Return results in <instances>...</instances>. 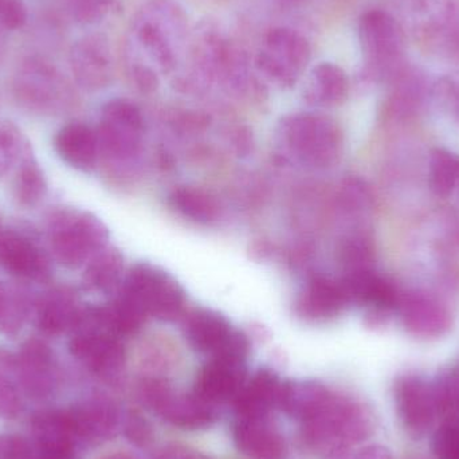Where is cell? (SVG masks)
I'll return each instance as SVG.
<instances>
[{"instance_id": "6da1fadb", "label": "cell", "mask_w": 459, "mask_h": 459, "mask_svg": "<svg viewBox=\"0 0 459 459\" xmlns=\"http://www.w3.org/2000/svg\"><path fill=\"white\" fill-rule=\"evenodd\" d=\"M185 10L177 0H150L134 18L126 39V58L134 82L156 91L160 75L177 69L190 46Z\"/></svg>"}, {"instance_id": "7a4b0ae2", "label": "cell", "mask_w": 459, "mask_h": 459, "mask_svg": "<svg viewBox=\"0 0 459 459\" xmlns=\"http://www.w3.org/2000/svg\"><path fill=\"white\" fill-rule=\"evenodd\" d=\"M374 430L371 414L359 402L332 395L304 422L305 438L313 446L331 450V459L342 457V450L359 444Z\"/></svg>"}, {"instance_id": "3957f363", "label": "cell", "mask_w": 459, "mask_h": 459, "mask_svg": "<svg viewBox=\"0 0 459 459\" xmlns=\"http://www.w3.org/2000/svg\"><path fill=\"white\" fill-rule=\"evenodd\" d=\"M118 299L142 317L163 321L179 317L186 304L182 286L169 273L150 264H137L129 270Z\"/></svg>"}, {"instance_id": "277c9868", "label": "cell", "mask_w": 459, "mask_h": 459, "mask_svg": "<svg viewBox=\"0 0 459 459\" xmlns=\"http://www.w3.org/2000/svg\"><path fill=\"white\" fill-rule=\"evenodd\" d=\"M48 240L56 262L67 269H78L107 247L108 230L89 212L61 210L48 223Z\"/></svg>"}, {"instance_id": "5b68a950", "label": "cell", "mask_w": 459, "mask_h": 459, "mask_svg": "<svg viewBox=\"0 0 459 459\" xmlns=\"http://www.w3.org/2000/svg\"><path fill=\"white\" fill-rule=\"evenodd\" d=\"M13 91L19 104L35 112L58 113L73 101L69 81L46 56H27L19 64Z\"/></svg>"}, {"instance_id": "8992f818", "label": "cell", "mask_w": 459, "mask_h": 459, "mask_svg": "<svg viewBox=\"0 0 459 459\" xmlns=\"http://www.w3.org/2000/svg\"><path fill=\"white\" fill-rule=\"evenodd\" d=\"M312 58L309 40L290 27H274L267 32L256 56L259 72L281 86H293Z\"/></svg>"}, {"instance_id": "52a82bcc", "label": "cell", "mask_w": 459, "mask_h": 459, "mask_svg": "<svg viewBox=\"0 0 459 459\" xmlns=\"http://www.w3.org/2000/svg\"><path fill=\"white\" fill-rule=\"evenodd\" d=\"M2 374L10 377L27 398L34 401L53 398L58 390L56 355L43 340H26Z\"/></svg>"}, {"instance_id": "ba28073f", "label": "cell", "mask_w": 459, "mask_h": 459, "mask_svg": "<svg viewBox=\"0 0 459 459\" xmlns=\"http://www.w3.org/2000/svg\"><path fill=\"white\" fill-rule=\"evenodd\" d=\"M282 134L291 150L302 160L326 166L339 156L342 134L337 124L329 117L312 113H299L286 118Z\"/></svg>"}, {"instance_id": "9c48e42d", "label": "cell", "mask_w": 459, "mask_h": 459, "mask_svg": "<svg viewBox=\"0 0 459 459\" xmlns=\"http://www.w3.org/2000/svg\"><path fill=\"white\" fill-rule=\"evenodd\" d=\"M185 336L199 353L212 359L245 361L248 340L232 328L225 316L212 309H196L186 317Z\"/></svg>"}, {"instance_id": "30bf717a", "label": "cell", "mask_w": 459, "mask_h": 459, "mask_svg": "<svg viewBox=\"0 0 459 459\" xmlns=\"http://www.w3.org/2000/svg\"><path fill=\"white\" fill-rule=\"evenodd\" d=\"M359 39L367 69L371 74H388L395 69L404 48V35L398 22L382 10L364 13L359 22Z\"/></svg>"}, {"instance_id": "8fae6325", "label": "cell", "mask_w": 459, "mask_h": 459, "mask_svg": "<svg viewBox=\"0 0 459 459\" xmlns=\"http://www.w3.org/2000/svg\"><path fill=\"white\" fill-rule=\"evenodd\" d=\"M144 121L139 108L129 100L115 99L104 105L100 120V148L108 155L126 158L139 148Z\"/></svg>"}, {"instance_id": "7c38bea8", "label": "cell", "mask_w": 459, "mask_h": 459, "mask_svg": "<svg viewBox=\"0 0 459 459\" xmlns=\"http://www.w3.org/2000/svg\"><path fill=\"white\" fill-rule=\"evenodd\" d=\"M394 398L404 430L414 438H422L439 415L434 385L415 375H404L394 385Z\"/></svg>"}, {"instance_id": "4fadbf2b", "label": "cell", "mask_w": 459, "mask_h": 459, "mask_svg": "<svg viewBox=\"0 0 459 459\" xmlns=\"http://www.w3.org/2000/svg\"><path fill=\"white\" fill-rule=\"evenodd\" d=\"M69 352L89 371L112 379L124 366V348L118 337L102 329L78 328L72 332Z\"/></svg>"}, {"instance_id": "5bb4252c", "label": "cell", "mask_w": 459, "mask_h": 459, "mask_svg": "<svg viewBox=\"0 0 459 459\" xmlns=\"http://www.w3.org/2000/svg\"><path fill=\"white\" fill-rule=\"evenodd\" d=\"M69 65L75 82L86 91H100L113 77V56L104 34H88L75 40L69 51Z\"/></svg>"}, {"instance_id": "9a60e30c", "label": "cell", "mask_w": 459, "mask_h": 459, "mask_svg": "<svg viewBox=\"0 0 459 459\" xmlns=\"http://www.w3.org/2000/svg\"><path fill=\"white\" fill-rule=\"evenodd\" d=\"M0 266L13 277L48 283L53 277L51 259L30 238L0 230Z\"/></svg>"}, {"instance_id": "2e32d148", "label": "cell", "mask_w": 459, "mask_h": 459, "mask_svg": "<svg viewBox=\"0 0 459 459\" xmlns=\"http://www.w3.org/2000/svg\"><path fill=\"white\" fill-rule=\"evenodd\" d=\"M147 399L159 415L171 425L182 429H204L217 420L215 406L193 395H178L163 385H151Z\"/></svg>"}, {"instance_id": "e0dca14e", "label": "cell", "mask_w": 459, "mask_h": 459, "mask_svg": "<svg viewBox=\"0 0 459 459\" xmlns=\"http://www.w3.org/2000/svg\"><path fill=\"white\" fill-rule=\"evenodd\" d=\"M398 310L404 329L418 339H439L452 329L449 310L428 294H403Z\"/></svg>"}, {"instance_id": "ac0fdd59", "label": "cell", "mask_w": 459, "mask_h": 459, "mask_svg": "<svg viewBox=\"0 0 459 459\" xmlns=\"http://www.w3.org/2000/svg\"><path fill=\"white\" fill-rule=\"evenodd\" d=\"M67 410L80 445L108 441L120 425L117 406L104 396H91Z\"/></svg>"}, {"instance_id": "d6986e66", "label": "cell", "mask_w": 459, "mask_h": 459, "mask_svg": "<svg viewBox=\"0 0 459 459\" xmlns=\"http://www.w3.org/2000/svg\"><path fill=\"white\" fill-rule=\"evenodd\" d=\"M30 428L37 452L75 455L80 442L69 410H40L32 415Z\"/></svg>"}, {"instance_id": "ffe728a7", "label": "cell", "mask_w": 459, "mask_h": 459, "mask_svg": "<svg viewBox=\"0 0 459 459\" xmlns=\"http://www.w3.org/2000/svg\"><path fill=\"white\" fill-rule=\"evenodd\" d=\"M245 375V361L212 359L199 372L194 394L212 406L223 403L237 398L242 390Z\"/></svg>"}, {"instance_id": "44dd1931", "label": "cell", "mask_w": 459, "mask_h": 459, "mask_svg": "<svg viewBox=\"0 0 459 459\" xmlns=\"http://www.w3.org/2000/svg\"><path fill=\"white\" fill-rule=\"evenodd\" d=\"M77 294L67 286H56L40 297L37 304V325L48 336L73 332L80 318Z\"/></svg>"}, {"instance_id": "7402d4cb", "label": "cell", "mask_w": 459, "mask_h": 459, "mask_svg": "<svg viewBox=\"0 0 459 459\" xmlns=\"http://www.w3.org/2000/svg\"><path fill=\"white\" fill-rule=\"evenodd\" d=\"M234 442L243 455L255 459H281L285 441L264 418H237L232 430Z\"/></svg>"}, {"instance_id": "603a6c76", "label": "cell", "mask_w": 459, "mask_h": 459, "mask_svg": "<svg viewBox=\"0 0 459 459\" xmlns=\"http://www.w3.org/2000/svg\"><path fill=\"white\" fill-rule=\"evenodd\" d=\"M59 158L81 172L93 171L99 159L100 143L97 132L83 123H70L59 129L54 139Z\"/></svg>"}, {"instance_id": "cb8c5ba5", "label": "cell", "mask_w": 459, "mask_h": 459, "mask_svg": "<svg viewBox=\"0 0 459 459\" xmlns=\"http://www.w3.org/2000/svg\"><path fill=\"white\" fill-rule=\"evenodd\" d=\"M296 305L301 317L326 320L339 315L348 305V299L342 282L316 277L304 286Z\"/></svg>"}, {"instance_id": "d4e9b609", "label": "cell", "mask_w": 459, "mask_h": 459, "mask_svg": "<svg viewBox=\"0 0 459 459\" xmlns=\"http://www.w3.org/2000/svg\"><path fill=\"white\" fill-rule=\"evenodd\" d=\"M282 383L277 375L262 369L242 387L235 401L237 418H264L278 404Z\"/></svg>"}, {"instance_id": "484cf974", "label": "cell", "mask_w": 459, "mask_h": 459, "mask_svg": "<svg viewBox=\"0 0 459 459\" xmlns=\"http://www.w3.org/2000/svg\"><path fill=\"white\" fill-rule=\"evenodd\" d=\"M348 91L350 81L344 70L332 62H321L310 72L304 97L317 107H336L345 101Z\"/></svg>"}, {"instance_id": "4316f807", "label": "cell", "mask_w": 459, "mask_h": 459, "mask_svg": "<svg viewBox=\"0 0 459 459\" xmlns=\"http://www.w3.org/2000/svg\"><path fill=\"white\" fill-rule=\"evenodd\" d=\"M331 393L320 383H282L278 406L296 420L307 422L328 401Z\"/></svg>"}, {"instance_id": "83f0119b", "label": "cell", "mask_w": 459, "mask_h": 459, "mask_svg": "<svg viewBox=\"0 0 459 459\" xmlns=\"http://www.w3.org/2000/svg\"><path fill=\"white\" fill-rule=\"evenodd\" d=\"M13 198L19 206L32 209L48 193L45 174L32 153L31 145H26L18 160V169L13 185Z\"/></svg>"}, {"instance_id": "f1b7e54d", "label": "cell", "mask_w": 459, "mask_h": 459, "mask_svg": "<svg viewBox=\"0 0 459 459\" xmlns=\"http://www.w3.org/2000/svg\"><path fill=\"white\" fill-rule=\"evenodd\" d=\"M123 267L121 254L107 246L86 264L83 283L89 290L109 294L120 283Z\"/></svg>"}, {"instance_id": "f546056e", "label": "cell", "mask_w": 459, "mask_h": 459, "mask_svg": "<svg viewBox=\"0 0 459 459\" xmlns=\"http://www.w3.org/2000/svg\"><path fill=\"white\" fill-rule=\"evenodd\" d=\"M169 201L180 214L202 225H209L218 217L217 204L204 191L191 187L177 188Z\"/></svg>"}, {"instance_id": "4dcf8cb0", "label": "cell", "mask_w": 459, "mask_h": 459, "mask_svg": "<svg viewBox=\"0 0 459 459\" xmlns=\"http://www.w3.org/2000/svg\"><path fill=\"white\" fill-rule=\"evenodd\" d=\"M459 177V156L445 150L434 148L430 155L429 183L434 195L447 198L455 193Z\"/></svg>"}, {"instance_id": "1f68e13d", "label": "cell", "mask_w": 459, "mask_h": 459, "mask_svg": "<svg viewBox=\"0 0 459 459\" xmlns=\"http://www.w3.org/2000/svg\"><path fill=\"white\" fill-rule=\"evenodd\" d=\"M29 305L23 294L0 282V334L16 337L23 328Z\"/></svg>"}, {"instance_id": "d6a6232c", "label": "cell", "mask_w": 459, "mask_h": 459, "mask_svg": "<svg viewBox=\"0 0 459 459\" xmlns=\"http://www.w3.org/2000/svg\"><path fill=\"white\" fill-rule=\"evenodd\" d=\"M65 10L74 23L93 26L120 11V0H64Z\"/></svg>"}, {"instance_id": "836d02e7", "label": "cell", "mask_w": 459, "mask_h": 459, "mask_svg": "<svg viewBox=\"0 0 459 459\" xmlns=\"http://www.w3.org/2000/svg\"><path fill=\"white\" fill-rule=\"evenodd\" d=\"M422 100V82L415 74L402 73L395 93L391 99V110L401 117H409Z\"/></svg>"}, {"instance_id": "e575fe53", "label": "cell", "mask_w": 459, "mask_h": 459, "mask_svg": "<svg viewBox=\"0 0 459 459\" xmlns=\"http://www.w3.org/2000/svg\"><path fill=\"white\" fill-rule=\"evenodd\" d=\"M374 255V243L367 235H352L342 245V259L350 272L371 269Z\"/></svg>"}, {"instance_id": "d590c367", "label": "cell", "mask_w": 459, "mask_h": 459, "mask_svg": "<svg viewBox=\"0 0 459 459\" xmlns=\"http://www.w3.org/2000/svg\"><path fill=\"white\" fill-rule=\"evenodd\" d=\"M433 452L437 459H459L458 420H449L436 431Z\"/></svg>"}, {"instance_id": "8d00e7d4", "label": "cell", "mask_w": 459, "mask_h": 459, "mask_svg": "<svg viewBox=\"0 0 459 459\" xmlns=\"http://www.w3.org/2000/svg\"><path fill=\"white\" fill-rule=\"evenodd\" d=\"M21 391L15 383L0 372V420H16L23 410Z\"/></svg>"}, {"instance_id": "74e56055", "label": "cell", "mask_w": 459, "mask_h": 459, "mask_svg": "<svg viewBox=\"0 0 459 459\" xmlns=\"http://www.w3.org/2000/svg\"><path fill=\"white\" fill-rule=\"evenodd\" d=\"M29 21V10L24 0H0V29L16 31Z\"/></svg>"}, {"instance_id": "f35d334b", "label": "cell", "mask_w": 459, "mask_h": 459, "mask_svg": "<svg viewBox=\"0 0 459 459\" xmlns=\"http://www.w3.org/2000/svg\"><path fill=\"white\" fill-rule=\"evenodd\" d=\"M35 447L19 434H0V459H32Z\"/></svg>"}, {"instance_id": "ab89813d", "label": "cell", "mask_w": 459, "mask_h": 459, "mask_svg": "<svg viewBox=\"0 0 459 459\" xmlns=\"http://www.w3.org/2000/svg\"><path fill=\"white\" fill-rule=\"evenodd\" d=\"M124 431H126V438L132 444L137 445V446H142V445H145L150 441V426L136 412H132V414L128 415L126 426H124Z\"/></svg>"}, {"instance_id": "60d3db41", "label": "cell", "mask_w": 459, "mask_h": 459, "mask_svg": "<svg viewBox=\"0 0 459 459\" xmlns=\"http://www.w3.org/2000/svg\"><path fill=\"white\" fill-rule=\"evenodd\" d=\"M340 459H393L390 450L385 447L379 446V445H374V446L364 447V449L359 450L355 455H342Z\"/></svg>"}, {"instance_id": "b9f144b4", "label": "cell", "mask_w": 459, "mask_h": 459, "mask_svg": "<svg viewBox=\"0 0 459 459\" xmlns=\"http://www.w3.org/2000/svg\"><path fill=\"white\" fill-rule=\"evenodd\" d=\"M159 459H204L198 453L193 450L185 449V447H171L167 449Z\"/></svg>"}, {"instance_id": "7bdbcfd3", "label": "cell", "mask_w": 459, "mask_h": 459, "mask_svg": "<svg viewBox=\"0 0 459 459\" xmlns=\"http://www.w3.org/2000/svg\"><path fill=\"white\" fill-rule=\"evenodd\" d=\"M32 459H75L73 455H53V453H42L35 450V455Z\"/></svg>"}, {"instance_id": "ee69618b", "label": "cell", "mask_w": 459, "mask_h": 459, "mask_svg": "<svg viewBox=\"0 0 459 459\" xmlns=\"http://www.w3.org/2000/svg\"><path fill=\"white\" fill-rule=\"evenodd\" d=\"M101 459H134V458H132L131 455H121V453H117V455H107V457H104Z\"/></svg>"}, {"instance_id": "f6af8a7d", "label": "cell", "mask_w": 459, "mask_h": 459, "mask_svg": "<svg viewBox=\"0 0 459 459\" xmlns=\"http://www.w3.org/2000/svg\"><path fill=\"white\" fill-rule=\"evenodd\" d=\"M5 48V31H3L2 29H0V56H2L3 51H4Z\"/></svg>"}, {"instance_id": "bcb514c9", "label": "cell", "mask_w": 459, "mask_h": 459, "mask_svg": "<svg viewBox=\"0 0 459 459\" xmlns=\"http://www.w3.org/2000/svg\"><path fill=\"white\" fill-rule=\"evenodd\" d=\"M455 116H457V120L459 123V93H458L457 99H455Z\"/></svg>"}, {"instance_id": "7dc6e473", "label": "cell", "mask_w": 459, "mask_h": 459, "mask_svg": "<svg viewBox=\"0 0 459 459\" xmlns=\"http://www.w3.org/2000/svg\"><path fill=\"white\" fill-rule=\"evenodd\" d=\"M455 190L458 191V195H459V177H458L457 187H455Z\"/></svg>"}, {"instance_id": "c3c4849f", "label": "cell", "mask_w": 459, "mask_h": 459, "mask_svg": "<svg viewBox=\"0 0 459 459\" xmlns=\"http://www.w3.org/2000/svg\"><path fill=\"white\" fill-rule=\"evenodd\" d=\"M0 230H2V229H0Z\"/></svg>"}]
</instances>
